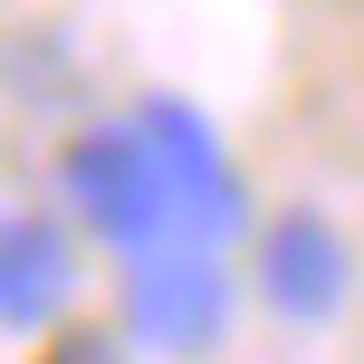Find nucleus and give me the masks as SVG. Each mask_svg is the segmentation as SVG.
Returning a JSON list of instances; mask_svg holds the SVG:
<instances>
[{
	"label": "nucleus",
	"mask_w": 364,
	"mask_h": 364,
	"mask_svg": "<svg viewBox=\"0 0 364 364\" xmlns=\"http://www.w3.org/2000/svg\"><path fill=\"white\" fill-rule=\"evenodd\" d=\"M259 297L278 316H297V326L336 316L346 307V230L326 211H278L259 230Z\"/></svg>",
	"instance_id": "obj_4"
},
{
	"label": "nucleus",
	"mask_w": 364,
	"mask_h": 364,
	"mask_svg": "<svg viewBox=\"0 0 364 364\" xmlns=\"http://www.w3.org/2000/svg\"><path fill=\"white\" fill-rule=\"evenodd\" d=\"M38 364H125V336H106V326H68Z\"/></svg>",
	"instance_id": "obj_6"
},
{
	"label": "nucleus",
	"mask_w": 364,
	"mask_h": 364,
	"mask_svg": "<svg viewBox=\"0 0 364 364\" xmlns=\"http://www.w3.org/2000/svg\"><path fill=\"white\" fill-rule=\"evenodd\" d=\"M125 326L164 355H211L230 326V269L201 240H154L125 269Z\"/></svg>",
	"instance_id": "obj_2"
},
{
	"label": "nucleus",
	"mask_w": 364,
	"mask_h": 364,
	"mask_svg": "<svg viewBox=\"0 0 364 364\" xmlns=\"http://www.w3.org/2000/svg\"><path fill=\"white\" fill-rule=\"evenodd\" d=\"M125 125L144 134L154 173H164V201H173V230H182V240L211 250L220 230H240V173H230V154L211 144V125H201L182 96H144Z\"/></svg>",
	"instance_id": "obj_3"
},
{
	"label": "nucleus",
	"mask_w": 364,
	"mask_h": 364,
	"mask_svg": "<svg viewBox=\"0 0 364 364\" xmlns=\"http://www.w3.org/2000/svg\"><path fill=\"white\" fill-rule=\"evenodd\" d=\"M58 182H68L77 220H87L106 250H125V259L154 250V240H182V230H173V201H164V173H154V154H144V134H134V125L77 134L68 164H58Z\"/></svg>",
	"instance_id": "obj_1"
},
{
	"label": "nucleus",
	"mask_w": 364,
	"mask_h": 364,
	"mask_svg": "<svg viewBox=\"0 0 364 364\" xmlns=\"http://www.w3.org/2000/svg\"><path fill=\"white\" fill-rule=\"evenodd\" d=\"M68 297H77V240L58 230L48 211L0 201V326L29 336V326H48Z\"/></svg>",
	"instance_id": "obj_5"
}]
</instances>
